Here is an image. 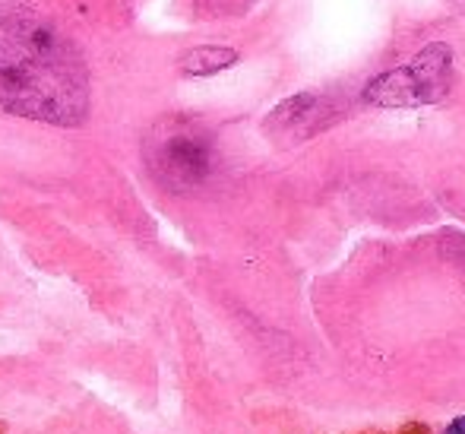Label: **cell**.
I'll list each match as a JSON object with an SVG mask.
<instances>
[{
  "mask_svg": "<svg viewBox=\"0 0 465 434\" xmlns=\"http://www.w3.org/2000/svg\"><path fill=\"white\" fill-rule=\"evenodd\" d=\"M450 83H453V51L443 42H434L405 67L371 80L361 96L368 105L380 108H418L440 102L450 92Z\"/></svg>",
  "mask_w": 465,
  "mask_h": 434,
  "instance_id": "obj_3",
  "label": "cell"
},
{
  "mask_svg": "<svg viewBox=\"0 0 465 434\" xmlns=\"http://www.w3.org/2000/svg\"><path fill=\"white\" fill-rule=\"evenodd\" d=\"M0 108L76 127L89 115V76L70 38L16 0H0Z\"/></svg>",
  "mask_w": 465,
  "mask_h": 434,
  "instance_id": "obj_1",
  "label": "cell"
},
{
  "mask_svg": "<svg viewBox=\"0 0 465 434\" xmlns=\"http://www.w3.org/2000/svg\"><path fill=\"white\" fill-rule=\"evenodd\" d=\"M238 61V51L225 48V45H200V48H190L184 57H181L178 70L184 76H215L225 67Z\"/></svg>",
  "mask_w": 465,
  "mask_h": 434,
  "instance_id": "obj_5",
  "label": "cell"
},
{
  "mask_svg": "<svg viewBox=\"0 0 465 434\" xmlns=\"http://www.w3.org/2000/svg\"><path fill=\"white\" fill-rule=\"evenodd\" d=\"M149 175L172 194H190L213 181L215 143L203 127L190 121H162L143 143Z\"/></svg>",
  "mask_w": 465,
  "mask_h": 434,
  "instance_id": "obj_2",
  "label": "cell"
},
{
  "mask_svg": "<svg viewBox=\"0 0 465 434\" xmlns=\"http://www.w3.org/2000/svg\"><path fill=\"white\" fill-rule=\"evenodd\" d=\"M326 117L323 98H317L313 92H301V96L282 102L270 117H266V130H276L279 136L288 140H304V136L317 134L320 124Z\"/></svg>",
  "mask_w": 465,
  "mask_h": 434,
  "instance_id": "obj_4",
  "label": "cell"
},
{
  "mask_svg": "<svg viewBox=\"0 0 465 434\" xmlns=\"http://www.w3.org/2000/svg\"><path fill=\"white\" fill-rule=\"evenodd\" d=\"M443 434H465V416H460V419H453V425H450L447 431Z\"/></svg>",
  "mask_w": 465,
  "mask_h": 434,
  "instance_id": "obj_6",
  "label": "cell"
}]
</instances>
